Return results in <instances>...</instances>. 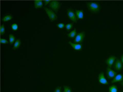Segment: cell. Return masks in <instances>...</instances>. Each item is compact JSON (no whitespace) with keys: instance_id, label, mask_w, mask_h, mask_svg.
Returning <instances> with one entry per match:
<instances>
[{"instance_id":"obj_1","label":"cell","mask_w":123,"mask_h":92,"mask_svg":"<svg viewBox=\"0 0 123 92\" xmlns=\"http://www.w3.org/2000/svg\"><path fill=\"white\" fill-rule=\"evenodd\" d=\"M86 6H87L88 10L92 13H96V12L99 11V10L101 9L100 4L97 2H95V1L86 2Z\"/></svg>"},{"instance_id":"obj_2","label":"cell","mask_w":123,"mask_h":92,"mask_svg":"<svg viewBox=\"0 0 123 92\" xmlns=\"http://www.w3.org/2000/svg\"><path fill=\"white\" fill-rule=\"evenodd\" d=\"M61 4L60 1H51L50 4H49V8L50 9L54 11V12H58V11L61 8Z\"/></svg>"},{"instance_id":"obj_3","label":"cell","mask_w":123,"mask_h":92,"mask_svg":"<svg viewBox=\"0 0 123 92\" xmlns=\"http://www.w3.org/2000/svg\"><path fill=\"white\" fill-rule=\"evenodd\" d=\"M44 9L45 10V11H46V13L47 14L48 17H49V18L50 19L51 22H54V21L56 20L57 16L54 11H52L50 9H47V8H44Z\"/></svg>"},{"instance_id":"obj_4","label":"cell","mask_w":123,"mask_h":92,"mask_svg":"<svg viewBox=\"0 0 123 92\" xmlns=\"http://www.w3.org/2000/svg\"><path fill=\"white\" fill-rule=\"evenodd\" d=\"M67 16L68 17V18L70 19V20H72L73 22L76 23L77 22V16H76L75 12L74 11V10L72 9H69L67 11Z\"/></svg>"},{"instance_id":"obj_5","label":"cell","mask_w":123,"mask_h":92,"mask_svg":"<svg viewBox=\"0 0 123 92\" xmlns=\"http://www.w3.org/2000/svg\"><path fill=\"white\" fill-rule=\"evenodd\" d=\"M85 37V32H81L78 33V34L77 35V36L75 37V43L81 44L83 42Z\"/></svg>"},{"instance_id":"obj_6","label":"cell","mask_w":123,"mask_h":92,"mask_svg":"<svg viewBox=\"0 0 123 92\" xmlns=\"http://www.w3.org/2000/svg\"><path fill=\"white\" fill-rule=\"evenodd\" d=\"M116 57L113 55H110L105 61V64L108 65V67H111L112 65H113L115 61H116Z\"/></svg>"},{"instance_id":"obj_7","label":"cell","mask_w":123,"mask_h":92,"mask_svg":"<svg viewBox=\"0 0 123 92\" xmlns=\"http://www.w3.org/2000/svg\"><path fill=\"white\" fill-rule=\"evenodd\" d=\"M98 82L101 84H104V85H108V82L106 80V78L105 77L104 73H101L98 74Z\"/></svg>"},{"instance_id":"obj_8","label":"cell","mask_w":123,"mask_h":92,"mask_svg":"<svg viewBox=\"0 0 123 92\" xmlns=\"http://www.w3.org/2000/svg\"><path fill=\"white\" fill-rule=\"evenodd\" d=\"M114 69L117 71H120L123 69V63L121 60L117 59L114 63Z\"/></svg>"},{"instance_id":"obj_9","label":"cell","mask_w":123,"mask_h":92,"mask_svg":"<svg viewBox=\"0 0 123 92\" xmlns=\"http://www.w3.org/2000/svg\"><path fill=\"white\" fill-rule=\"evenodd\" d=\"M107 75H108V77L110 78V79H113L114 77L117 74V73L113 70L111 67H108L107 69Z\"/></svg>"},{"instance_id":"obj_10","label":"cell","mask_w":123,"mask_h":92,"mask_svg":"<svg viewBox=\"0 0 123 92\" xmlns=\"http://www.w3.org/2000/svg\"><path fill=\"white\" fill-rule=\"evenodd\" d=\"M69 44L71 46V47L75 49V51H81L82 49V46L80 44H77V43H73L72 42H69Z\"/></svg>"},{"instance_id":"obj_11","label":"cell","mask_w":123,"mask_h":92,"mask_svg":"<svg viewBox=\"0 0 123 92\" xmlns=\"http://www.w3.org/2000/svg\"><path fill=\"white\" fill-rule=\"evenodd\" d=\"M123 81V75L121 74H117L113 79H112L111 83H116V82H120Z\"/></svg>"},{"instance_id":"obj_12","label":"cell","mask_w":123,"mask_h":92,"mask_svg":"<svg viewBox=\"0 0 123 92\" xmlns=\"http://www.w3.org/2000/svg\"><path fill=\"white\" fill-rule=\"evenodd\" d=\"M75 14L77 18L79 20H82L84 18V11L82 10H76Z\"/></svg>"},{"instance_id":"obj_13","label":"cell","mask_w":123,"mask_h":92,"mask_svg":"<svg viewBox=\"0 0 123 92\" xmlns=\"http://www.w3.org/2000/svg\"><path fill=\"white\" fill-rule=\"evenodd\" d=\"M43 2L44 1H42L41 0H35V1H34V5H35V9H37L43 7Z\"/></svg>"},{"instance_id":"obj_14","label":"cell","mask_w":123,"mask_h":92,"mask_svg":"<svg viewBox=\"0 0 123 92\" xmlns=\"http://www.w3.org/2000/svg\"><path fill=\"white\" fill-rule=\"evenodd\" d=\"M77 29H74L73 31H71L70 33H68V35H67V36L68 37H70V38H74V37H75L77 36Z\"/></svg>"},{"instance_id":"obj_15","label":"cell","mask_w":123,"mask_h":92,"mask_svg":"<svg viewBox=\"0 0 123 92\" xmlns=\"http://www.w3.org/2000/svg\"><path fill=\"white\" fill-rule=\"evenodd\" d=\"M21 45V41H20V39H16V41L15 42L14 44H13V49L16 50V49H18L19 47Z\"/></svg>"},{"instance_id":"obj_16","label":"cell","mask_w":123,"mask_h":92,"mask_svg":"<svg viewBox=\"0 0 123 92\" xmlns=\"http://www.w3.org/2000/svg\"><path fill=\"white\" fill-rule=\"evenodd\" d=\"M12 18H13V16L11 15H6V16H4L1 20L3 22H8L9 20H11Z\"/></svg>"},{"instance_id":"obj_17","label":"cell","mask_w":123,"mask_h":92,"mask_svg":"<svg viewBox=\"0 0 123 92\" xmlns=\"http://www.w3.org/2000/svg\"><path fill=\"white\" fill-rule=\"evenodd\" d=\"M118 89L116 85H112L111 86H109L108 88V92H117Z\"/></svg>"},{"instance_id":"obj_18","label":"cell","mask_w":123,"mask_h":92,"mask_svg":"<svg viewBox=\"0 0 123 92\" xmlns=\"http://www.w3.org/2000/svg\"><path fill=\"white\" fill-rule=\"evenodd\" d=\"M16 37L13 35V34H10L9 35V43L11 44H14L15 42H16Z\"/></svg>"},{"instance_id":"obj_19","label":"cell","mask_w":123,"mask_h":92,"mask_svg":"<svg viewBox=\"0 0 123 92\" xmlns=\"http://www.w3.org/2000/svg\"><path fill=\"white\" fill-rule=\"evenodd\" d=\"M6 32V29H5V26L4 25H1V28H0V33L1 35H3L4 34H5Z\"/></svg>"},{"instance_id":"obj_20","label":"cell","mask_w":123,"mask_h":92,"mask_svg":"<svg viewBox=\"0 0 123 92\" xmlns=\"http://www.w3.org/2000/svg\"><path fill=\"white\" fill-rule=\"evenodd\" d=\"M63 92H73L70 87L69 86H67V85H65L63 86Z\"/></svg>"},{"instance_id":"obj_21","label":"cell","mask_w":123,"mask_h":92,"mask_svg":"<svg viewBox=\"0 0 123 92\" xmlns=\"http://www.w3.org/2000/svg\"><path fill=\"white\" fill-rule=\"evenodd\" d=\"M11 29L13 30V31H17L18 30V24L17 23H13L12 25H11Z\"/></svg>"},{"instance_id":"obj_22","label":"cell","mask_w":123,"mask_h":92,"mask_svg":"<svg viewBox=\"0 0 123 92\" xmlns=\"http://www.w3.org/2000/svg\"><path fill=\"white\" fill-rule=\"evenodd\" d=\"M73 25H74V24H73V23H68L67 25H66V28L67 30H70L73 27Z\"/></svg>"},{"instance_id":"obj_23","label":"cell","mask_w":123,"mask_h":92,"mask_svg":"<svg viewBox=\"0 0 123 92\" xmlns=\"http://www.w3.org/2000/svg\"><path fill=\"white\" fill-rule=\"evenodd\" d=\"M56 25H57V27H58V28H60V29H63L64 27H66V25H65L64 23H58Z\"/></svg>"},{"instance_id":"obj_24","label":"cell","mask_w":123,"mask_h":92,"mask_svg":"<svg viewBox=\"0 0 123 92\" xmlns=\"http://www.w3.org/2000/svg\"><path fill=\"white\" fill-rule=\"evenodd\" d=\"M0 42H1V44H8L9 42H8L6 39H3V38H1V39H0Z\"/></svg>"},{"instance_id":"obj_25","label":"cell","mask_w":123,"mask_h":92,"mask_svg":"<svg viewBox=\"0 0 123 92\" xmlns=\"http://www.w3.org/2000/svg\"><path fill=\"white\" fill-rule=\"evenodd\" d=\"M54 92H61V86H58L54 89Z\"/></svg>"},{"instance_id":"obj_26","label":"cell","mask_w":123,"mask_h":92,"mask_svg":"<svg viewBox=\"0 0 123 92\" xmlns=\"http://www.w3.org/2000/svg\"><path fill=\"white\" fill-rule=\"evenodd\" d=\"M44 2V4H45V5H47L48 4H50L51 1H49V0H45Z\"/></svg>"},{"instance_id":"obj_27","label":"cell","mask_w":123,"mask_h":92,"mask_svg":"<svg viewBox=\"0 0 123 92\" xmlns=\"http://www.w3.org/2000/svg\"><path fill=\"white\" fill-rule=\"evenodd\" d=\"M121 61H122V63H123V55L121 56Z\"/></svg>"},{"instance_id":"obj_28","label":"cell","mask_w":123,"mask_h":92,"mask_svg":"<svg viewBox=\"0 0 123 92\" xmlns=\"http://www.w3.org/2000/svg\"><path fill=\"white\" fill-rule=\"evenodd\" d=\"M121 84H122V86H123V82H121Z\"/></svg>"},{"instance_id":"obj_29","label":"cell","mask_w":123,"mask_h":92,"mask_svg":"<svg viewBox=\"0 0 123 92\" xmlns=\"http://www.w3.org/2000/svg\"><path fill=\"white\" fill-rule=\"evenodd\" d=\"M123 92V91H122V92Z\"/></svg>"}]
</instances>
